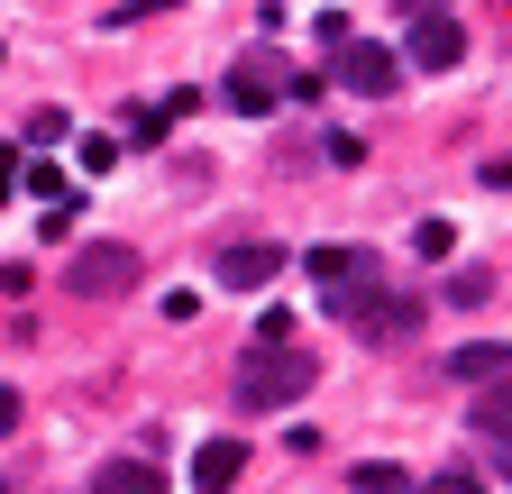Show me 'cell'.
Segmentation results:
<instances>
[{"mask_svg": "<svg viewBox=\"0 0 512 494\" xmlns=\"http://www.w3.org/2000/svg\"><path fill=\"white\" fill-rule=\"evenodd\" d=\"M421 312H430V302H421V293H403V284H384L375 266H357L348 284H330V321H339L348 339H366V348L412 339V330H421Z\"/></svg>", "mask_w": 512, "mask_h": 494, "instance_id": "6da1fadb", "label": "cell"}, {"mask_svg": "<svg viewBox=\"0 0 512 494\" xmlns=\"http://www.w3.org/2000/svg\"><path fill=\"white\" fill-rule=\"evenodd\" d=\"M311 385H320V366H311V348H293V339L247 348V366H238V403H247V412H293Z\"/></svg>", "mask_w": 512, "mask_h": 494, "instance_id": "7a4b0ae2", "label": "cell"}, {"mask_svg": "<svg viewBox=\"0 0 512 494\" xmlns=\"http://www.w3.org/2000/svg\"><path fill=\"white\" fill-rule=\"evenodd\" d=\"M64 293H74V302L138 293V247H119V238H101V247H74V266H64Z\"/></svg>", "mask_w": 512, "mask_h": 494, "instance_id": "3957f363", "label": "cell"}, {"mask_svg": "<svg viewBox=\"0 0 512 494\" xmlns=\"http://www.w3.org/2000/svg\"><path fill=\"white\" fill-rule=\"evenodd\" d=\"M284 266H293V257H284V247H275V238H229L211 275H220L229 293H266V284H275Z\"/></svg>", "mask_w": 512, "mask_h": 494, "instance_id": "277c9868", "label": "cell"}, {"mask_svg": "<svg viewBox=\"0 0 512 494\" xmlns=\"http://www.w3.org/2000/svg\"><path fill=\"white\" fill-rule=\"evenodd\" d=\"M275 101H293V65H284V55H247V65L229 74V110H247V119H266Z\"/></svg>", "mask_w": 512, "mask_h": 494, "instance_id": "5b68a950", "label": "cell"}, {"mask_svg": "<svg viewBox=\"0 0 512 494\" xmlns=\"http://www.w3.org/2000/svg\"><path fill=\"white\" fill-rule=\"evenodd\" d=\"M339 83H348V92H366V101H384V92L403 83V55H394V46L348 37V46H339Z\"/></svg>", "mask_w": 512, "mask_h": 494, "instance_id": "8992f818", "label": "cell"}, {"mask_svg": "<svg viewBox=\"0 0 512 494\" xmlns=\"http://www.w3.org/2000/svg\"><path fill=\"white\" fill-rule=\"evenodd\" d=\"M467 55V28H458V10H430V19H412V65L421 74H448Z\"/></svg>", "mask_w": 512, "mask_h": 494, "instance_id": "52a82bcc", "label": "cell"}, {"mask_svg": "<svg viewBox=\"0 0 512 494\" xmlns=\"http://www.w3.org/2000/svg\"><path fill=\"white\" fill-rule=\"evenodd\" d=\"M238 467H247V449H238V440H211L202 458H192V494H229Z\"/></svg>", "mask_w": 512, "mask_h": 494, "instance_id": "ba28073f", "label": "cell"}, {"mask_svg": "<svg viewBox=\"0 0 512 494\" xmlns=\"http://www.w3.org/2000/svg\"><path fill=\"white\" fill-rule=\"evenodd\" d=\"M476 440H485V449H512V376H494V385L476 394Z\"/></svg>", "mask_w": 512, "mask_h": 494, "instance_id": "9c48e42d", "label": "cell"}, {"mask_svg": "<svg viewBox=\"0 0 512 494\" xmlns=\"http://www.w3.org/2000/svg\"><path fill=\"white\" fill-rule=\"evenodd\" d=\"M92 494H165V476H156V458H110L92 476Z\"/></svg>", "mask_w": 512, "mask_h": 494, "instance_id": "30bf717a", "label": "cell"}, {"mask_svg": "<svg viewBox=\"0 0 512 494\" xmlns=\"http://www.w3.org/2000/svg\"><path fill=\"white\" fill-rule=\"evenodd\" d=\"M448 376L494 385V376H512V348H503V339H476V348H458V357H448Z\"/></svg>", "mask_w": 512, "mask_h": 494, "instance_id": "8fae6325", "label": "cell"}, {"mask_svg": "<svg viewBox=\"0 0 512 494\" xmlns=\"http://www.w3.org/2000/svg\"><path fill=\"white\" fill-rule=\"evenodd\" d=\"M302 266H311V284H320V293H330V284H348V275H357L366 257H357V247H311Z\"/></svg>", "mask_w": 512, "mask_h": 494, "instance_id": "7c38bea8", "label": "cell"}, {"mask_svg": "<svg viewBox=\"0 0 512 494\" xmlns=\"http://www.w3.org/2000/svg\"><path fill=\"white\" fill-rule=\"evenodd\" d=\"M448 302H458V312H485V302H494V275L485 266H458V275H448Z\"/></svg>", "mask_w": 512, "mask_h": 494, "instance_id": "4fadbf2b", "label": "cell"}, {"mask_svg": "<svg viewBox=\"0 0 512 494\" xmlns=\"http://www.w3.org/2000/svg\"><path fill=\"white\" fill-rule=\"evenodd\" d=\"M348 485H357V494H403V467H384V458H366V467H357Z\"/></svg>", "mask_w": 512, "mask_h": 494, "instance_id": "5bb4252c", "label": "cell"}, {"mask_svg": "<svg viewBox=\"0 0 512 494\" xmlns=\"http://www.w3.org/2000/svg\"><path fill=\"white\" fill-rule=\"evenodd\" d=\"M412 247H421V257H448V247H458V220H421Z\"/></svg>", "mask_w": 512, "mask_h": 494, "instance_id": "9a60e30c", "label": "cell"}, {"mask_svg": "<svg viewBox=\"0 0 512 494\" xmlns=\"http://www.w3.org/2000/svg\"><path fill=\"white\" fill-rule=\"evenodd\" d=\"M19 183H28L37 202H74V193H64V174H55V165H19Z\"/></svg>", "mask_w": 512, "mask_h": 494, "instance_id": "2e32d148", "label": "cell"}, {"mask_svg": "<svg viewBox=\"0 0 512 494\" xmlns=\"http://www.w3.org/2000/svg\"><path fill=\"white\" fill-rule=\"evenodd\" d=\"M28 138H37V147H64V138H74V119H64V110H37V119H28Z\"/></svg>", "mask_w": 512, "mask_h": 494, "instance_id": "e0dca14e", "label": "cell"}, {"mask_svg": "<svg viewBox=\"0 0 512 494\" xmlns=\"http://www.w3.org/2000/svg\"><path fill=\"white\" fill-rule=\"evenodd\" d=\"M156 10H183V0H119L110 28H138V19H156Z\"/></svg>", "mask_w": 512, "mask_h": 494, "instance_id": "ac0fdd59", "label": "cell"}, {"mask_svg": "<svg viewBox=\"0 0 512 494\" xmlns=\"http://www.w3.org/2000/svg\"><path fill=\"white\" fill-rule=\"evenodd\" d=\"M412 494H485V485H476L467 467H448V476H430V485H412Z\"/></svg>", "mask_w": 512, "mask_h": 494, "instance_id": "d6986e66", "label": "cell"}, {"mask_svg": "<svg viewBox=\"0 0 512 494\" xmlns=\"http://www.w3.org/2000/svg\"><path fill=\"white\" fill-rule=\"evenodd\" d=\"M19 412H28V403H19V385H0V440L19 430Z\"/></svg>", "mask_w": 512, "mask_h": 494, "instance_id": "ffe728a7", "label": "cell"}, {"mask_svg": "<svg viewBox=\"0 0 512 494\" xmlns=\"http://www.w3.org/2000/svg\"><path fill=\"white\" fill-rule=\"evenodd\" d=\"M403 10H412V19H430V10H448V0H403Z\"/></svg>", "mask_w": 512, "mask_h": 494, "instance_id": "44dd1931", "label": "cell"}, {"mask_svg": "<svg viewBox=\"0 0 512 494\" xmlns=\"http://www.w3.org/2000/svg\"><path fill=\"white\" fill-rule=\"evenodd\" d=\"M503 476H512V449H503Z\"/></svg>", "mask_w": 512, "mask_h": 494, "instance_id": "7402d4cb", "label": "cell"}, {"mask_svg": "<svg viewBox=\"0 0 512 494\" xmlns=\"http://www.w3.org/2000/svg\"><path fill=\"white\" fill-rule=\"evenodd\" d=\"M0 494H10V485H0Z\"/></svg>", "mask_w": 512, "mask_h": 494, "instance_id": "603a6c76", "label": "cell"}]
</instances>
